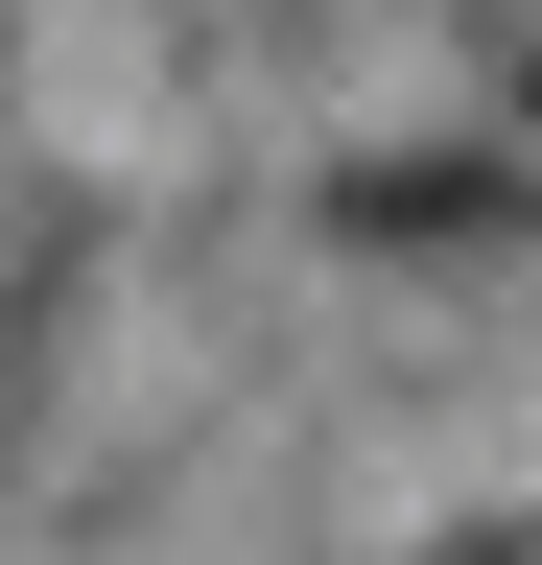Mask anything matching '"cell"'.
Wrapping results in <instances>:
<instances>
[{
  "instance_id": "obj_1",
  "label": "cell",
  "mask_w": 542,
  "mask_h": 565,
  "mask_svg": "<svg viewBox=\"0 0 542 565\" xmlns=\"http://www.w3.org/2000/svg\"><path fill=\"white\" fill-rule=\"evenodd\" d=\"M496 212H519L496 166H354V236H496Z\"/></svg>"
},
{
  "instance_id": "obj_2",
  "label": "cell",
  "mask_w": 542,
  "mask_h": 565,
  "mask_svg": "<svg viewBox=\"0 0 542 565\" xmlns=\"http://www.w3.org/2000/svg\"><path fill=\"white\" fill-rule=\"evenodd\" d=\"M448 565H542V542H448Z\"/></svg>"
}]
</instances>
